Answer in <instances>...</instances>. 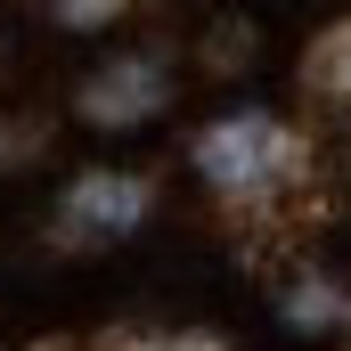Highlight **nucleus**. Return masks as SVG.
Returning a JSON list of instances; mask_svg holds the SVG:
<instances>
[]
</instances>
